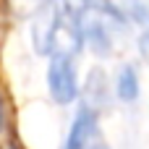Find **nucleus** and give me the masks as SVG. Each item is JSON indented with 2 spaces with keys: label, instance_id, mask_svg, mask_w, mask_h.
<instances>
[{
  "label": "nucleus",
  "instance_id": "obj_1",
  "mask_svg": "<svg viewBox=\"0 0 149 149\" xmlns=\"http://www.w3.org/2000/svg\"><path fill=\"white\" fill-rule=\"evenodd\" d=\"M73 24H76V34L81 39V47H89L97 58H107L115 50V45L120 42L123 29L128 26L113 10H107L102 5H76Z\"/></svg>",
  "mask_w": 149,
  "mask_h": 149
},
{
  "label": "nucleus",
  "instance_id": "obj_2",
  "mask_svg": "<svg viewBox=\"0 0 149 149\" xmlns=\"http://www.w3.org/2000/svg\"><path fill=\"white\" fill-rule=\"evenodd\" d=\"M47 92L52 97L55 105H73L81 94V81H79V65H76V55L71 52H55L47 58Z\"/></svg>",
  "mask_w": 149,
  "mask_h": 149
},
{
  "label": "nucleus",
  "instance_id": "obj_3",
  "mask_svg": "<svg viewBox=\"0 0 149 149\" xmlns=\"http://www.w3.org/2000/svg\"><path fill=\"white\" fill-rule=\"evenodd\" d=\"M100 120L97 110L89 105H81L68 126V134L63 139L60 149H97L100 147Z\"/></svg>",
  "mask_w": 149,
  "mask_h": 149
},
{
  "label": "nucleus",
  "instance_id": "obj_4",
  "mask_svg": "<svg viewBox=\"0 0 149 149\" xmlns=\"http://www.w3.org/2000/svg\"><path fill=\"white\" fill-rule=\"evenodd\" d=\"M107 10H113L123 24H136L149 31V0H110Z\"/></svg>",
  "mask_w": 149,
  "mask_h": 149
},
{
  "label": "nucleus",
  "instance_id": "obj_5",
  "mask_svg": "<svg viewBox=\"0 0 149 149\" xmlns=\"http://www.w3.org/2000/svg\"><path fill=\"white\" fill-rule=\"evenodd\" d=\"M139 92H141V84H139V73L134 65H123L115 76V94L118 100L123 102H136L139 100Z\"/></svg>",
  "mask_w": 149,
  "mask_h": 149
},
{
  "label": "nucleus",
  "instance_id": "obj_6",
  "mask_svg": "<svg viewBox=\"0 0 149 149\" xmlns=\"http://www.w3.org/2000/svg\"><path fill=\"white\" fill-rule=\"evenodd\" d=\"M13 3H16V8H18V10H26L29 16H34V13H37V8H39L45 0H13Z\"/></svg>",
  "mask_w": 149,
  "mask_h": 149
},
{
  "label": "nucleus",
  "instance_id": "obj_7",
  "mask_svg": "<svg viewBox=\"0 0 149 149\" xmlns=\"http://www.w3.org/2000/svg\"><path fill=\"white\" fill-rule=\"evenodd\" d=\"M5 120H8V107H5V94H3V86H0V131L5 128Z\"/></svg>",
  "mask_w": 149,
  "mask_h": 149
},
{
  "label": "nucleus",
  "instance_id": "obj_8",
  "mask_svg": "<svg viewBox=\"0 0 149 149\" xmlns=\"http://www.w3.org/2000/svg\"><path fill=\"white\" fill-rule=\"evenodd\" d=\"M79 5H102V8H107L110 5V0H76Z\"/></svg>",
  "mask_w": 149,
  "mask_h": 149
},
{
  "label": "nucleus",
  "instance_id": "obj_9",
  "mask_svg": "<svg viewBox=\"0 0 149 149\" xmlns=\"http://www.w3.org/2000/svg\"><path fill=\"white\" fill-rule=\"evenodd\" d=\"M139 45H141V50H144V55L149 58V31L141 34V39H139Z\"/></svg>",
  "mask_w": 149,
  "mask_h": 149
},
{
  "label": "nucleus",
  "instance_id": "obj_10",
  "mask_svg": "<svg viewBox=\"0 0 149 149\" xmlns=\"http://www.w3.org/2000/svg\"><path fill=\"white\" fill-rule=\"evenodd\" d=\"M8 149H24V147H18V144H10V147H8Z\"/></svg>",
  "mask_w": 149,
  "mask_h": 149
},
{
  "label": "nucleus",
  "instance_id": "obj_11",
  "mask_svg": "<svg viewBox=\"0 0 149 149\" xmlns=\"http://www.w3.org/2000/svg\"><path fill=\"white\" fill-rule=\"evenodd\" d=\"M97 149H107V147H102V144H100V147H97Z\"/></svg>",
  "mask_w": 149,
  "mask_h": 149
}]
</instances>
